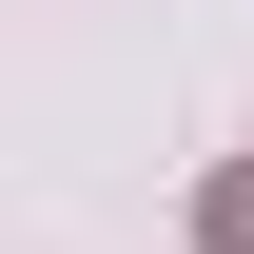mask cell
<instances>
[{
  "label": "cell",
  "mask_w": 254,
  "mask_h": 254,
  "mask_svg": "<svg viewBox=\"0 0 254 254\" xmlns=\"http://www.w3.org/2000/svg\"><path fill=\"white\" fill-rule=\"evenodd\" d=\"M195 235H215V254H254V176H215V195H195Z\"/></svg>",
  "instance_id": "6da1fadb"
}]
</instances>
